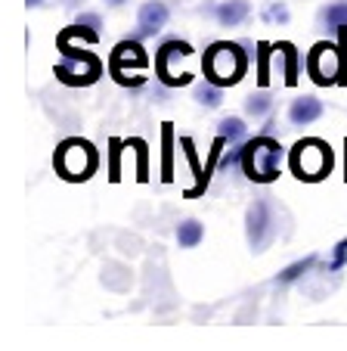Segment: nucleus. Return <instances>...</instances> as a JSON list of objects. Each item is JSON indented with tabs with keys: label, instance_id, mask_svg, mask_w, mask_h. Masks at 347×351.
<instances>
[{
	"label": "nucleus",
	"instance_id": "obj_9",
	"mask_svg": "<svg viewBox=\"0 0 347 351\" xmlns=\"http://www.w3.org/2000/svg\"><path fill=\"white\" fill-rule=\"evenodd\" d=\"M245 237L255 252H264L270 243L276 239V218H273V206L267 199H255L245 212Z\"/></svg>",
	"mask_w": 347,
	"mask_h": 351
},
{
	"label": "nucleus",
	"instance_id": "obj_7",
	"mask_svg": "<svg viewBox=\"0 0 347 351\" xmlns=\"http://www.w3.org/2000/svg\"><path fill=\"white\" fill-rule=\"evenodd\" d=\"M146 62H149V56H146V50L140 47V40H121L109 56V72L118 84L140 87L143 84V75H131V69H140V72H143Z\"/></svg>",
	"mask_w": 347,
	"mask_h": 351
},
{
	"label": "nucleus",
	"instance_id": "obj_8",
	"mask_svg": "<svg viewBox=\"0 0 347 351\" xmlns=\"http://www.w3.org/2000/svg\"><path fill=\"white\" fill-rule=\"evenodd\" d=\"M192 56V47L186 40H164L162 50L155 53V75L162 84L168 87H183L192 81V72H183V69H174L180 66V60H190Z\"/></svg>",
	"mask_w": 347,
	"mask_h": 351
},
{
	"label": "nucleus",
	"instance_id": "obj_27",
	"mask_svg": "<svg viewBox=\"0 0 347 351\" xmlns=\"http://www.w3.org/2000/svg\"><path fill=\"white\" fill-rule=\"evenodd\" d=\"M105 3H109V7H121V3H125V0H105Z\"/></svg>",
	"mask_w": 347,
	"mask_h": 351
},
{
	"label": "nucleus",
	"instance_id": "obj_28",
	"mask_svg": "<svg viewBox=\"0 0 347 351\" xmlns=\"http://www.w3.org/2000/svg\"><path fill=\"white\" fill-rule=\"evenodd\" d=\"M28 7H38V3H44V0H25Z\"/></svg>",
	"mask_w": 347,
	"mask_h": 351
},
{
	"label": "nucleus",
	"instance_id": "obj_18",
	"mask_svg": "<svg viewBox=\"0 0 347 351\" xmlns=\"http://www.w3.org/2000/svg\"><path fill=\"white\" fill-rule=\"evenodd\" d=\"M217 134H220L227 143H242L245 140V125H242V119H223L220 125H217Z\"/></svg>",
	"mask_w": 347,
	"mask_h": 351
},
{
	"label": "nucleus",
	"instance_id": "obj_19",
	"mask_svg": "<svg viewBox=\"0 0 347 351\" xmlns=\"http://www.w3.org/2000/svg\"><path fill=\"white\" fill-rule=\"evenodd\" d=\"M313 265H316V255H307V258L295 261V265H288L285 271H282L279 277H276V283H295V280H301Z\"/></svg>",
	"mask_w": 347,
	"mask_h": 351
},
{
	"label": "nucleus",
	"instance_id": "obj_4",
	"mask_svg": "<svg viewBox=\"0 0 347 351\" xmlns=\"http://www.w3.org/2000/svg\"><path fill=\"white\" fill-rule=\"evenodd\" d=\"M53 165H56V171L66 180H87L97 171L99 156L93 149V143H87L81 137H68L60 143L56 156H53Z\"/></svg>",
	"mask_w": 347,
	"mask_h": 351
},
{
	"label": "nucleus",
	"instance_id": "obj_3",
	"mask_svg": "<svg viewBox=\"0 0 347 351\" xmlns=\"http://www.w3.org/2000/svg\"><path fill=\"white\" fill-rule=\"evenodd\" d=\"M279 159H282V146L279 140H273L270 134L248 140L242 149V171L255 184H270L279 178Z\"/></svg>",
	"mask_w": 347,
	"mask_h": 351
},
{
	"label": "nucleus",
	"instance_id": "obj_13",
	"mask_svg": "<svg viewBox=\"0 0 347 351\" xmlns=\"http://www.w3.org/2000/svg\"><path fill=\"white\" fill-rule=\"evenodd\" d=\"M251 13V3L248 0H223L220 7H217V22L220 25H242Z\"/></svg>",
	"mask_w": 347,
	"mask_h": 351
},
{
	"label": "nucleus",
	"instance_id": "obj_21",
	"mask_svg": "<svg viewBox=\"0 0 347 351\" xmlns=\"http://www.w3.org/2000/svg\"><path fill=\"white\" fill-rule=\"evenodd\" d=\"M270 109H273V99H270V93H251L248 99H245V112L255 115V119H261V115H267Z\"/></svg>",
	"mask_w": 347,
	"mask_h": 351
},
{
	"label": "nucleus",
	"instance_id": "obj_25",
	"mask_svg": "<svg viewBox=\"0 0 347 351\" xmlns=\"http://www.w3.org/2000/svg\"><path fill=\"white\" fill-rule=\"evenodd\" d=\"M264 16H267L270 22H288V10L282 7V3H273V7H270Z\"/></svg>",
	"mask_w": 347,
	"mask_h": 351
},
{
	"label": "nucleus",
	"instance_id": "obj_6",
	"mask_svg": "<svg viewBox=\"0 0 347 351\" xmlns=\"http://www.w3.org/2000/svg\"><path fill=\"white\" fill-rule=\"evenodd\" d=\"M307 75L320 87H332L344 75V47H335L329 40H320L307 53Z\"/></svg>",
	"mask_w": 347,
	"mask_h": 351
},
{
	"label": "nucleus",
	"instance_id": "obj_26",
	"mask_svg": "<svg viewBox=\"0 0 347 351\" xmlns=\"http://www.w3.org/2000/svg\"><path fill=\"white\" fill-rule=\"evenodd\" d=\"M62 3H66V7H72V10H75V7H78V3H84V0H62Z\"/></svg>",
	"mask_w": 347,
	"mask_h": 351
},
{
	"label": "nucleus",
	"instance_id": "obj_1",
	"mask_svg": "<svg viewBox=\"0 0 347 351\" xmlns=\"http://www.w3.org/2000/svg\"><path fill=\"white\" fill-rule=\"evenodd\" d=\"M205 81L217 87H233L242 81L245 69H248V56L239 44H229V40H217L205 50Z\"/></svg>",
	"mask_w": 347,
	"mask_h": 351
},
{
	"label": "nucleus",
	"instance_id": "obj_5",
	"mask_svg": "<svg viewBox=\"0 0 347 351\" xmlns=\"http://www.w3.org/2000/svg\"><path fill=\"white\" fill-rule=\"evenodd\" d=\"M60 53L62 62L56 66V78L68 87H87L93 81H99L103 75V62L90 53V50H75L66 38H60Z\"/></svg>",
	"mask_w": 347,
	"mask_h": 351
},
{
	"label": "nucleus",
	"instance_id": "obj_11",
	"mask_svg": "<svg viewBox=\"0 0 347 351\" xmlns=\"http://www.w3.org/2000/svg\"><path fill=\"white\" fill-rule=\"evenodd\" d=\"M180 146H183V156H186V162H190L192 178H196V184H192L190 190H186V196H202L211 178H208V171H205V168L198 165V159H196V143H192V137H183V140H180Z\"/></svg>",
	"mask_w": 347,
	"mask_h": 351
},
{
	"label": "nucleus",
	"instance_id": "obj_29",
	"mask_svg": "<svg viewBox=\"0 0 347 351\" xmlns=\"http://www.w3.org/2000/svg\"><path fill=\"white\" fill-rule=\"evenodd\" d=\"M344 174H347V162H344Z\"/></svg>",
	"mask_w": 347,
	"mask_h": 351
},
{
	"label": "nucleus",
	"instance_id": "obj_15",
	"mask_svg": "<svg viewBox=\"0 0 347 351\" xmlns=\"http://www.w3.org/2000/svg\"><path fill=\"white\" fill-rule=\"evenodd\" d=\"M276 47V56L282 60V72H285V84H295L298 81V50L292 44H273Z\"/></svg>",
	"mask_w": 347,
	"mask_h": 351
},
{
	"label": "nucleus",
	"instance_id": "obj_12",
	"mask_svg": "<svg viewBox=\"0 0 347 351\" xmlns=\"http://www.w3.org/2000/svg\"><path fill=\"white\" fill-rule=\"evenodd\" d=\"M320 115H322V103L316 97H298L292 103V109H288L292 125H313Z\"/></svg>",
	"mask_w": 347,
	"mask_h": 351
},
{
	"label": "nucleus",
	"instance_id": "obj_24",
	"mask_svg": "<svg viewBox=\"0 0 347 351\" xmlns=\"http://www.w3.org/2000/svg\"><path fill=\"white\" fill-rule=\"evenodd\" d=\"M131 146H133V149H137V156H140L137 178H140V180H146V143H143V140H131Z\"/></svg>",
	"mask_w": 347,
	"mask_h": 351
},
{
	"label": "nucleus",
	"instance_id": "obj_14",
	"mask_svg": "<svg viewBox=\"0 0 347 351\" xmlns=\"http://www.w3.org/2000/svg\"><path fill=\"white\" fill-rule=\"evenodd\" d=\"M322 19H326V25L338 34V44L347 50V3H335V7H329L326 13H322Z\"/></svg>",
	"mask_w": 347,
	"mask_h": 351
},
{
	"label": "nucleus",
	"instance_id": "obj_10",
	"mask_svg": "<svg viewBox=\"0 0 347 351\" xmlns=\"http://www.w3.org/2000/svg\"><path fill=\"white\" fill-rule=\"evenodd\" d=\"M168 19H170V10L164 7L162 0H149V3H143L140 7V32H137V38H152V34H158L164 25H168Z\"/></svg>",
	"mask_w": 347,
	"mask_h": 351
},
{
	"label": "nucleus",
	"instance_id": "obj_16",
	"mask_svg": "<svg viewBox=\"0 0 347 351\" xmlns=\"http://www.w3.org/2000/svg\"><path fill=\"white\" fill-rule=\"evenodd\" d=\"M162 156H164L162 178L170 180L174 178V128H170V121H164V128H162Z\"/></svg>",
	"mask_w": 347,
	"mask_h": 351
},
{
	"label": "nucleus",
	"instance_id": "obj_23",
	"mask_svg": "<svg viewBox=\"0 0 347 351\" xmlns=\"http://www.w3.org/2000/svg\"><path fill=\"white\" fill-rule=\"evenodd\" d=\"M347 265V237L341 239L338 245H335V252H332V261H329V271H341V267Z\"/></svg>",
	"mask_w": 347,
	"mask_h": 351
},
{
	"label": "nucleus",
	"instance_id": "obj_20",
	"mask_svg": "<svg viewBox=\"0 0 347 351\" xmlns=\"http://www.w3.org/2000/svg\"><path fill=\"white\" fill-rule=\"evenodd\" d=\"M196 99L202 103V106H208V109H217L223 103V93H220V87L217 84H211V81H205V84H198L196 87Z\"/></svg>",
	"mask_w": 347,
	"mask_h": 351
},
{
	"label": "nucleus",
	"instance_id": "obj_22",
	"mask_svg": "<svg viewBox=\"0 0 347 351\" xmlns=\"http://www.w3.org/2000/svg\"><path fill=\"white\" fill-rule=\"evenodd\" d=\"M60 38H68V40H72V38H81V40H87V44H97V40H99V32H97V28H90V25H84V22H75V25H68L66 32L60 34Z\"/></svg>",
	"mask_w": 347,
	"mask_h": 351
},
{
	"label": "nucleus",
	"instance_id": "obj_17",
	"mask_svg": "<svg viewBox=\"0 0 347 351\" xmlns=\"http://www.w3.org/2000/svg\"><path fill=\"white\" fill-rule=\"evenodd\" d=\"M205 237V227L198 224V221H183V224L177 227V243L183 245V249H192V245H198Z\"/></svg>",
	"mask_w": 347,
	"mask_h": 351
},
{
	"label": "nucleus",
	"instance_id": "obj_2",
	"mask_svg": "<svg viewBox=\"0 0 347 351\" xmlns=\"http://www.w3.org/2000/svg\"><path fill=\"white\" fill-rule=\"evenodd\" d=\"M288 165H292V174L298 180L316 184V180L329 178V171H332V146L320 137H304L292 146Z\"/></svg>",
	"mask_w": 347,
	"mask_h": 351
}]
</instances>
